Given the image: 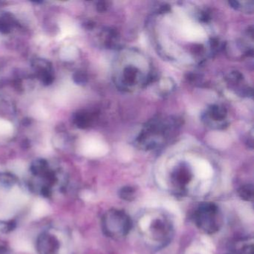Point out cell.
<instances>
[{
    "mask_svg": "<svg viewBox=\"0 0 254 254\" xmlns=\"http://www.w3.org/2000/svg\"><path fill=\"white\" fill-rule=\"evenodd\" d=\"M67 183V176L52 169L46 160H36L31 166L28 186L34 193L44 198H53L66 190Z\"/></svg>",
    "mask_w": 254,
    "mask_h": 254,
    "instance_id": "6da1fadb",
    "label": "cell"
},
{
    "mask_svg": "<svg viewBox=\"0 0 254 254\" xmlns=\"http://www.w3.org/2000/svg\"><path fill=\"white\" fill-rule=\"evenodd\" d=\"M139 230L147 246L153 250L166 248L174 236L172 219L164 212L145 213L139 218Z\"/></svg>",
    "mask_w": 254,
    "mask_h": 254,
    "instance_id": "7a4b0ae2",
    "label": "cell"
},
{
    "mask_svg": "<svg viewBox=\"0 0 254 254\" xmlns=\"http://www.w3.org/2000/svg\"><path fill=\"white\" fill-rule=\"evenodd\" d=\"M23 200L17 179L8 174H0V230H10Z\"/></svg>",
    "mask_w": 254,
    "mask_h": 254,
    "instance_id": "3957f363",
    "label": "cell"
},
{
    "mask_svg": "<svg viewBox=\"0 0 254 254\" xmlns=\"http://www.w3.org/2000/svg\"><path fill=\"white\" fill-rule=\"evenodd\" d=\"M71 235L67 230L50 227L37 236L35 248L38 254H71Z\"/></svg>",
    "mask_w": 254,
    "mask_h": 254,
    "instance_id": "277c9868",
    "label": "cell"
},
{
    "mask_svg": "<svg viewBox=\"0 0 254 254\" xmlns=\"http://www.w3.org/2000/svg\"><path fill=\"white\" fill-rule=\"evenodd\" d=\"M192 219L197 228L208 235L219 231L224 224V216L221 209L213 202L198 204L192 213Z\"/></svg>",
    "mask_w": 254,
    "mask_h": 254,
    "instance_id": "5b68a950",
    "label": "cell"
},
{
    "mask_svg": "<svg viewBox=\"0 0 254 254\" xmlns=\"http://www.w3.org/2000/svg\"><path fill=\"white\" fill-rule=\"evenodd\" d=\"M132 227V220L123 210L111 209L102 216V231L107 237L110 239L116 240L125 237Z\"/></svg>",
    "mask_w": 254,
    "mask_h": 254,
    "instance_id": "8992f818",
    "label": "cell"
},
{
    "mask_svg": "<svg viewBox=\"0 0 254 254\" xmlns=\"http://www.w3.org/2000/svg\"><path fill=\"white\" fill-rule=\"evenodd\" d=\"M192 178V171L188 166L180 165L171 174L170 182L172 190L178 195H184L189 189Z\"/></svg>",
    "mask_w": 254,
    "mask_h": 254,
    "instance_id": "52a82bcc",
    "label": "cell"
},
{
    "mask_svg": "<svg viewBox=\"0 0 254 254\" xmlns=\"http://www.w3.org/2000/svg\"><path fill=\"white\" fill-rule=\"evenodd\" d=\"M253 239H246L238 240L230 249V254H253Z\"/></svg>",
    "mask_w": 254,
    "mask_h": 254,
    "instance_id": "ba28073f",
    "label": "cell"
},
{
    "mask_svg": "<svg viewBox=\"0 0 254 254\" xmlns=\"http://www.w3.org/2000/svg\"><path fill=\"white\" fill-rule=\"evenodd\" d=\"M238 195L244 201H252L254 198V186L252 184H245L238 189Z\"/></svg>",
    "mask_w": 254,
    "mask_h": 254,
    "instance_id": "9c48e42d",
    "label": "cell"
},
{
    "mask_svg": "<svg viewBox=\"0 0 254 254\" xmlns=\"http://www.w3.org/2000/svg\"><path fill=\"white\" fill-rule=\"evenodd\" d=\"M137 195V189L134 186H126L121 188L119 195L124 201H131L135 199Z\"/></svg>",
    "mask_w": 254,
    "mask_h": 254,
    "instance_id": "30bf717a",
    "label": "cell"
},
{
    "mask_svg": "<svg viewBox=\"0 0 254 254\" xmlns=\"http://www.w3.org/2000/svg\"><path fill=\"white\" fill-rule=\"evenodd\" d=\"M210 115L215 120H221L224 119L227 114L226 109L222 107L213 105L210 108Z\"/></svg>",
    "mask_w": 254,
    "mask_h": 254,
    "instance_id": "8fae6325",
    "label": "cell"
},
{
    "mask_svg": "<svg viewBox=\"0 0 254 254\" xmlns=\"http://www.w3.org/2000/svg\"><path fill=\"white\" fill-rule=\"evenodd\" d=\"M75 122H76L77 126L84 128L88 125L89 119L87 115L84 114V113H81V114L79 113L75 118Z\"/></svg>",
    "mask_w": 254,
    "mask_h": 254,
    "instance_id": "7c38bea8",
    "label": "cell"
},
{
    "mask_svg": "<svg viewBox=\"0 0 254 254\" xmlns=\"http://www.w3.org/2000/svg\"><path fill=\"white\" fill-rule=\"evenodd\" d=\"M74 81L78 84H84L87 82V75L82 73H77L74 75Z\"/></svg>",
    "mask_w": 254,
    "mask_h": 254,
    "instance_id": "4fadbf2b",
    "label": "cell"
},
{
    "mask_svg": "<svg viewBox=\"0 0 254 254\" xmlns=\"http://www.w3.org/2000/svg\"><path fill=\"white\" fill-rule=\"evenodd\" d=\"M0 254H11V250L5 242L0 240Z\"/></svg>",
    "mask_w": 254,
    "mask_h": 254,
    "instance_id": "5bb4252c",
    "label": "cell"
},
{
    "mask_svg": "<svg viewBox=\"0 0 254 254\" xmlns=\"http://www.w3.org/2000/svg\"><path fill=\"white\" fill-rule=\"evenodd\" d=\"M97 9L99 11H105L107 9V4L105 2H100L98 3Z\"/></svg>",
    "mask_w": 254,
    "mask_h": 254,
    "instance_id": "9a60e30c",
    "label": "cell"
},
{
    "mask_svg": "<svg viewBox=\"0 0 254 254\" xmlns=\"http://www.w3.org/2000/svg\"><path fill=\"white\" fill-rule=\"evenodd\" d=\"M229 4H230V6L234 8V9L238 10L240 8L239 2H237V1H230V2H229Z\"/></svg>",
    "mask_w": 254,
    "mask_h": 254,
    "instance_id": "2e32d148",
    "label": "cell"
},
{
    "mask_svg": "<svg viewBox=\"0 0 254 254\" xmlns=\"http://www.w3.org/2000/svg\"><path fill=\"white\" fill-rule=\"evenodd\" d=\"M210 43H211L212 47H217L218 46V43H219V41L218 40L216 37H213V38L211 39V41H210Z\"/></svg>",
    "mask_w": 254,
    "mask_h": 254,
    "instance_id": "e0dca14e",
    "label": "cell"
}]
</instances>
